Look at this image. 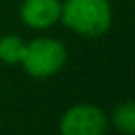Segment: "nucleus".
I'll use <instances>...</instances> for the list:
<instances>
[{"instance_id":"1","label":"nucleus","mask_w":135,"mask_h":135,"mask_svg":"<svg viewBox=\"0 0 135 135\" xmlns=\"http://www.w3.org/2000/svg\"><path fill=\"white\" fill-rule=\"evenodd\" d=\"M59 22L80 37L98 39L113 24V8L109 0H63Z\"/></svg>"},{"instance_id":"2","label":"nucleus","mask_w":135,"mask_h":135,"mask_svg":"<svg viewBox=\"0 0 135 135\" xmlns=\"http://www.w3.org/2000/svg\"><path fill=\"white\" fill-rule=\"evenodd\" d=\"M67 59L69 52L63 41L50 35H39L26 41L21 65L28 76L35 80H48L65 69Z\"/></svg>"},{"instance_id":"3","label":"nucleus","mask_w":135,"mask_h":135,"mask_svg":"<svg viewBox=\"0 0 135 135\" xmlns=\"http://www.w3.org/2000/svg\"><path fill=\"white\" fill-rule=\"evenodd\" d=\"M109 118L104 109L91 102L72 104L59 118L61 135H105Z\"/></svg>"},{"instance_id":"4","label":"nucleus","mask_w":135,"mask_h":135,"mask_svg":"<svg viewBox=\"0 0 135 135\" xmlns=\"http://www.w3.org/2000/svg\"><path fill=\"white\" fill-rule=\"evenodd\" d=\"M19 17L30 30L45 32L59 22L61 0H22Z\"/></svg>"},{"instance_id":"5","label":"nucleus","mask_w":135,"mask_h":135,"mask_svg":"<svg viewBox=\"0 0 135 135\" xmlns=\"http://www.w3.org/2000/svg\"><path fill=\"white\" fill-rule=\"evenodd\" d=\"M111 124L122 135H133L135 133V102L133 100L118 102L113 107Z\"/></svg>"},{"instance_id":"6","label":"nucleus","mask_w":135,"mask_h":135,"mask_svg":"<svg viewBox=\"0 0 135 135\" xmlns=\"http://www.w3.org/2000/svg\"><path fill=\"white\" fill-rule=\"evenodd\" d=\"M26 41L17 33H4L0 37V63L4 65H21Z\"/></svg>"}]
</instances>
